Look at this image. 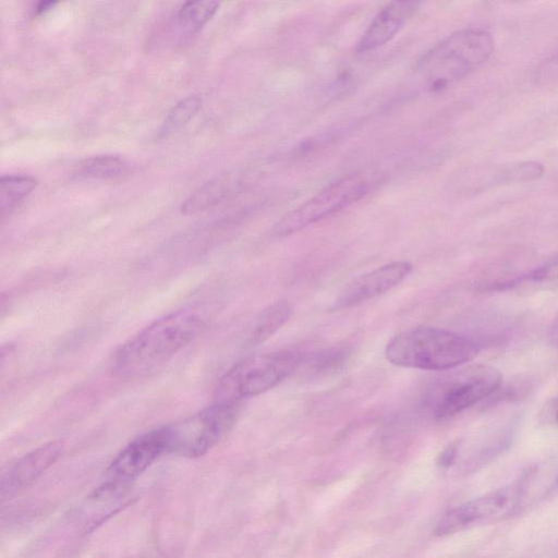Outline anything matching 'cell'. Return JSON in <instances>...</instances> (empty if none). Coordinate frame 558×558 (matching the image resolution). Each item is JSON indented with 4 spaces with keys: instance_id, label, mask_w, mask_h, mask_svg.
Returning <instances> with one entry per match:
<instances>
[{
    "instance_id": "16",
    "label": "cell",
    "mask_w": 558,
    "mask_h": 558,
    "mask_svg": "<svg viewBox=\"0 0 558 558\" xmlns=\"http://www.w3.org/2000/svg\"><path fill=\"white\" fill-rule=\"evenodd\" d=\"M128 162L119 156L98 155L82 160L76 174L85 179H114L124 174Z\"/></svg>"
},
{
    "instance_id": "12",
    "label": "cell",
    "mask_w": 558,
    "mask_h": 558,
    "mask_svg": "<svg viewBox=\"0 0 558 558\" xmlns=\"http://www.w3.org/2000/svg\"><path fill=\"white\" fill-rule=\"evenodd\" d=\"M422 0H391L373 19L356 46V51H374L389 43L414 13Z\"/></svg>"
},
{
    "instance_id": "15",
    "label": "cell",
    "mask_w": 558,
    "mask_h": 558,
    "mask_svg": "<svg viewBox=\"0 0 558 558\" xmlns=\"http://www.w3.org/2000/svg\"><path fill=\"white\" fill-rule=\"evenodd\" d=\"M35 178L28 175H7L0 179L1 218L11 214L37 186Z\"/></svg>"
},
{
    "instance_id": "23",
    "label": "cell",
    "mask_w": 558,
    "mask_h": 558,
    "mask_svg": "<svg viewBox=\"0 0 558 558\" xmlns=\"http://www.w3.org/2000/svg\"><path fill=\"white\" fill-rule=\"evenodd\" d=\"M549 338H550V341L556 347H558V319H557V322L550 328Z\"/></svg>"
},
{
    "instance_id": "1",
    "label": "cell",
    "mask_w": 558,
    "mask_h": 558,
    "mask_svg": "<svg viewBox=\"0 0 558 558\" xmlns=\"http://www.w3.org/2000/svg\"><path fill=\"white\" fill-rule=\"evenodd\" d=\"M204 326L203 315L191 310H179L158 318L117 350L111 363L112 374L125 381L155 374L186 347Z\"/></svg>"
},
{
    "instance_id": "6",
    "label": "cell",
    "mask_w": 558,
    "mask_h": 558,
    "mask_svg": "<svg viewBox=\"0 0 558 558\" xmlns=\"http://www.w3.org/2000/svg\"><path fill=\"white\" fill-rule=\"evenodd\" d=\"M502 374L492 365L466 366L444 379L432 401V414L437 420L452 417L498 391Z\"/></svg>"
},
{
    "instance_id": "19",
    "label": "cell",
    "mask_w": 558,
    "mask_h": 558,
    "mask_svg": "<svg viewBox=\"0 0 558 558\" xmlns=\"http://www.w3.org/2000/svg\"><path fill=\"white\" fill-rule=\"evenodd\" d=\"M527 280L534 284L546 288L558 287V257L533 270L531 274L517 281ZM515 280H509V284H517Z\"/></svg>"
},
{
    "instance_id": "4",
    "label": "cell",
    "mask_w": 558,
    "mask_h": 558,
    "mask_svg": "<svg viewBox=\"0 0 558 558\" xmlns=\"http://www.w3.org/2000/svg\"><path fill=\"white\" fill-rule=\"evenodd\" d=\"M304 354L281 350L248 356L234 364L219 380L215 401L239 403L274 388L301 363Z\"/></svg>"
},
{
    "instance_id": "21",
    "label": "cell",
    "mask_w": 558,
    "mask_h": 558,
    "mask_svg": "<svg viewBox=\"0 0 558 558\" xmlns=\"http://www.w3.org/2000/svg\"><path fill=\"white\" fill-rule=\"evenodd\" d=\"M542 420L550 425H558V398L550 400L543 409Z\"/></svg>"
},
{
    "instance_id": "13",
    "label": "cell",
    "mask_w": 558,
    "mask_h": 558,
    "mask_svg": "<svg viewBox=\"0 0 558 558\" xmlns=\"http://www.w3.org/2000/svg\"><path fill=\"white\" fill-rule=\"evenodd\" d=\"M239 186V179L233 174H222L211 179L182 203L181 213L191 215L213 207L232 195Z\"/></svg>"
},
{
    "instance_id": "2",
    "label": "cell",
    "mask_w": 558,
    "mask_h": 558,
    "mask_svg": "<svg viewBox=\"0 0 558 558\" xmlns=\"http://www.w3.org/2000/svg\"><path fill=\"white\" fill-rule=\"evenodd\" d=\"M478 344L454 331L420 326L399 332L386 345L387 360L401 367L446 371L470 362Z\"/></svg>"
},
{
    "instance_id": "8",
    "label": "cell",
    "mask_w": 558,
    "mask_h": 558,
    "mask_svg": "<svg viewBox=\"0 0 558 558\" xmlns=\"http://www.w3.org/2000/svg\"><path fill=\"white\" fill-rule=\"evenodd\" d=\"M520 486H506L475 497L448 511L434 527L436 536H446L505 514L519 498Z\"/></svg>"
},
{
    "instance_id": "14",
    "label": "cell",
    "mask_w": 558,
    "mask_h": 558,
    "mask_svg": "<svg viewBox=\"0 0 558 558\" xmlns=\"http://www.w3.org/2000/svg\"><path fill=\"white\" fill-rule=\"evenodd\" d=\"M222 0H185L177 14L179 28L189 35L199 32L216 14Z\"/></svg>"
},
{
    "instance_id": "11",
    "label": "cell",
    "mask_w": 558,
    "mask_h": 558,
    "mask_svg": "<svg viewBox=\"0 0 558 558\" xmlns=\"http://www.w3.org/2000/svg\"><path fill=\"white\" fill-rule=\"evenodd\" d=\"M62 452L63 444L53 440L20 458L2 476L1 497H11L33 484Z\"/></svg>"
},
{
    "instance_id": "22",
    "label": "cell",
    "mask_w": 558,
    "mask_h": 558,
    "mask_svg": "<svg viewBox=\"0 0 558 558\" xmlns=\"http://www.w3.org/2000/svg\"><path fill=\"white\" fill-rule=\"evenodd\" d=\"M61 1H63V0H37L35 7H34V14L36 16L45 14L46 12L50 11L52 8H54Z\"/></svg>"
},
{
    "instance_id": "3",
    "label": "cell",
    "mask_w": 558,
    "mask_h": 558,
    "mask_svg": "<svg viewBox=\"0 0 558 558\" xmlns=\"http://www.w3.org/2000/svg\"><path fill=\"white\" fill-rule=\"evenodd\" d=\"M493 51L492 34L484 28L469 27L430 48L418 60L416 70L430 90L440 92L480 68Z\"/></svg>"
},
{
    "instance_id": "10",
    "label": "cell",
    "mask_w": 558,
    "mask_h": 558,
    "mask_svg": "<svg viewBox=\"0 0 558 558\" xmlns=\"http://www.w3.org/2000/svg\"><path fill=\"white\" fill-rule=\"evenodd\" d=\"M411 271L412 265L404 260L375 268L349 283L335 301L332 308H349L386 293L402 282Z\"/></svg>"
},
{
    "instance_id": "17",
    "label": "cell",
    "mask_w": 558,
    "mask_h": 558,
    "mask_svg": "<svg viewBox=\"0 0 558 558\" xmlns=\"http://www.w3.org/2000/svg\"><path fill=\"white\" fill-rule=\"evenodd\" d=\"M292 313L291 305L287 301H278L268 306L257 319L251 335V342L258 344L271 337Z\"/></svg>"
},
{
    "instance_id": "5",
    "label": "cell",
    "mask_w": 558,
    "mask_h": 558,
    "mask_svg": "<svg viewBox=\"0 0 558 558\" xmlns=\"http://www.w3.org/2000/svg\"><path fill=\"white\" fill-rule=\"evenodd\" d=\"M238 404L215 401L207 409L165 426L167 452L186 458L205 454L233 427Z\"/></svg>"
},
{
    "instance_id": "9",
    "label": "cell",
    "mask_w": 558,
    "mask_h": 558,
    "mask_svg": "<svg viewBox=\"0 0 558 558\" xmlns=\"http://www.w3.org/2000/svg\"><path fill=\"white\" fill-rule=\"evenodd\" d=\"M167 452L163 427L147 432L128 444L108 468L110 480L125 483L137 477Z\"/></svg>"
},
{
    "instance_id": "18",
    "label": "cell",
    "mask_w": 558,
    "mask_h": 558,
    "mask_svg": "<svg viewBox=\"0 0 558 558\" xmlns=\"http://www.w3.org/2000/svg\"><path fill=\"white\" fill-rule=\"evenodd\" d=\"M202 100L196 95L187 96L178 101L167 113L159 130L160 137H168L183 128L198 112Z\"/></svg>"
},
{
    "instance_id": "20",
    "label": "cell",
    "mask_w": 558,
    "mask_h": 558,
    "mask_svg": "<svg viewBox=\"0 0 558 558\" xmlns=\"http://www.w3.org/2000/svg\"><path fill=\"white\" fill-rule=\"evenodd\" d=\"M459 447H460V445L458 441H454L453 444L449 445L439 454L438 465L442 469H447V468L451 466L454 463L456 458L458 456Z\"/></svg>"
},
{
    "instance_id": "7",
    "label": "cell",
    "mask_w": 558,
    "mask_h": 558,
    "mask_svg": "<svg viewBox=\"0 0 558 558\" xmlns=\"http://www.w3.org/2000/svg\"><path fill=\"white\" fill-rule=\"evenodd\" d=\"M367 191V181L361 174L339 179L284 215L276 223L272 232L276 236L299 232L356 203Z\"/></svg>"
}]
</instances>
